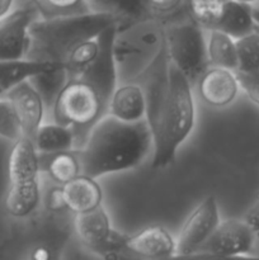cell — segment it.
<instances>
[{
	"instance_id": "12",
	"label": "cell",
	"mask_w": 259,
	"mask_h": 260,
	"mask_svg": "<svg viewBox=\"0 0 259 260\" xmlns=\"http://www.w3.org/2000/svg\"><path fill=\"white\" fill-rule=\"evenodd\" d=\"M40 18L32 2L13 10L0 20V60L25 57L29 42V28Z\"/></svg>"
},
{
	"instance_id": "7",
	"label": "cell",
	"mask_w": 259,
	"mask_h": 260,
	"mask_svg": "<svg viewBox=\"0 0 259 260\" xmlns=\"http://www.w3.org/2000/svg\"><path fill=\"white\" fill-rule=\"evenodd\" d=\"M165 45L173 65L196 85L210 68L206 48V29L188 14L165 23Z\"/></svg>"
},
{
	"instance_id": "26",
	"label": "cell",
	"mask_w": 259,
	"mask_h": 260,
	"mask_svg": "<svg viewBox=\"0 0 259 260\" xmlns=\"http://www.w3.org/2000/svg\"><path fill=\"white\" fill-rule=\"evenodd\" d=\"M225 0H185L188 15L205 29L215 28Z\"/></svg>"
},
{
	"instance_id": "34",
	"label": "cell",
	"mask_w": 259,
	"mask_h": 260,
	"mask_svg": "<svg viewBox=\"0 0 259 260\" xmlns=\"http://www.w3.org/2000/svg\"><path fill=\"white\" fill-rule=\"evenodd\" d=\"M248 221L250 222V225L253 226L254 230H255L256 236H259V217H256V216L254 215H250L248 217Z\"/></svg>"
},
{
	"instance_id": "10",
	"label": "cell",
	"mask_w": 259,
	"mask_h": 260,
	"mask_svg": "<svg viewBox=\"0 0 259 260\" xmlns=\"http://www.w3.org/2000/svg\"><path fill=\"white\" fill-rule=\"evenodd\" d=\"M255 238V230L248 220L230 218L220 221L195 255L213 258L243 256L253 249Z\"/></svg>"
},
{
	"instance_id": "14",
	"label": "cell",
	"mask_w": 259,
	"mask_h": 260,
	"mask_svg": "<svg viewBox=\"0 0 259 260\" xmlns=\"http://www.w3.org/2000/svg\"><path fill=\"white\" fill-rule=\"evenodd\" d=\"M123 251L136 258L168 259L175 256L177 243L167 229L155 225L135 235H124Z\"/></svg>"
},
{
	"instance_id": "16",
	"label": "cell",
	"mask_w": 259,
	"mask_h": 260,
	"mask_svg": "<svg viewBox=\"0 0 259 260\" xmlns=\"http://www.w3.org/2000/svg\"><path fill=\"white\" fill-rule=\"evenodd\" d=\"M65 210L71 213L86 212L102 205L103 193L95 178L80 174L66 184L60 185Z\"/></svg>"
},
{
	"instance_id": "21",
	"label": "cell",
	"mask_w": 259,
	"mask_h": 260,
	"mask_svg": "<svg viewBox=\"0 0 259 260\" xmlns=\"http://www.w3.org/2000/svg\"><path fill=\"white\" fill-rule=\"evenodd\" d=\"M86 4L90 12L104 13L118 19L119 25L151 17L146 0H86Z\"/></svg>"
},
{
	"instance_id": "35",
	"label": "cell",
	"mask_w": 259,
	"mask_h": 260,
	"mask_svg": "<svg viewBox=\"0 0 259 260\" xmlns=\"http://www.w3.org/2000/svg\"><path fill=\"white\" fill-rule=\"evenodd\" d=\"M239 2L248 3V4H259V0H239Z\"/></svg>"
},
{
	"instance_id": "11",
	"label": "cell",
	"mask_w": 259,
	"mask_h": 260,
	"mask_svg": "<svg viewBox=\"0 0 259 260\" xmlns=\"http://www.w3.org/2000/svg\"><path fill=\"white\" fill-rule=\"evenodd\" d=\"M217 201L210 194L203 198L183 223L177 240L175 256H193L220 222Z\"/></svg>"
},
{
	"instance_id": "9",
	"label": "cell",
	"mask_w": 259,
	"mask_h": 260,
	"mask_svg": "<svg viewBox=\"0 0 259 260\" xmlns=\"http://www.w3.org/2000/svg\"><path fill=\"white\" fill-rule=\"evenodd\" d=\"M74 230L86 249L102 254L106 258H124V235L114 231L103 206L86 212L76 213Z\"/></svg>"
},
{
	"instance_id": "19",
	"label": "cell",
	"mask_w": 259,
	"mask_h": 260,
	"mask_svg": "<svg viewBox=\"0 0 259 260\" xmlns=\"http://www.w3.org/2000/svg\"><path fill=\"white\" fill-rule=\"evenodd\" d=\"M57 65L56 62L33 60L29 57L0 60V96L32 76Z\"/></svg>"
},
{
	"instance_id": "8",
	"label": "cell",
	"mask_w": 259,
	"mask_h": 260,
	"mask_svg": "<svg viewBox=\"0 0 259 260\" xmlns=\"http://www.w3.org/2000/svg\"><path fill=\"white\" fill-rule=\"evenodd\" d=\"M170 61L167 45L161 48L151 65L136 80L144 93L146 121L151 129L154 142L159 137L170 95Z\"/></svg>"
},
{
	"instance_id": "3",
	"label": "cell",
	"mask_w": 259,
	"mask_h": 260,
	"mask_svg": "<svg viewBox=\"0 0 259 260\" xmlns=\"http://www.w3.org/2000/svg\"><path fill=\"white\" fill-rule=\"evenodd\" d=\"M165 45V24L155 17L117 27L113 57L118 84L136 81Z\"/></svg>"
},
{
	"instance_id": "28",
	"label": "cell",
	"mask_w": 259,
	"mask_h": 260,
	"mask_svg": "<svg viewBox=\"0 0 259 260\" xmlns=\"http://www.w3.org/2000/svg\"><path fill=\"white\" fill-rule=\"evenodd\" d=\"M99 52L98 36L91 40L84 41L73 48L66 58L65 66L69 71V78L78 75L86 66L90 65Z\"/></svg>"
},
{
	"instance_id": "32",
	"label": "cell",
	"mask_w": 259,
	"mask_h": 260,
	"mask_svg": "<svg viewBox=\"0 0 259 260\" xmlns=\"http://www.w3.org/2000/svg\"><path fill=\"white\" fill-rule=\"evenodd\" d=\"M29 258L35 259V260L51 259V258H53L52 250H51V249H48V246L38 245L33 249L32 253H30V255H29Z\"/></svg>"
},
{
	"instance_id": "15",
	"label": "cell",
	"mask_w": 259,
	"mask_h": 260,
	"mask_svg": "<svg viewBox=\"0 0 259 260\" xmlns=\"http://www.w3.org/2000/svg\"><path fill=\"white\" fill-rule=\"evenodd\" d=\"M196 84L201 99L216 108L233 103L240 89L235 71L217 66H210Z\"/></svg>"
},
{
	"instance_id": "18",
	"label": "cell",
	"mask_w": 259,
	"mask_h": 260,
	"mask_svg": "<svg viewBox=\"0 0 259 260\" xmlns=\"http://www.w3.org/2000/svg\"><path fill=\"white\" fill-rule=\"evenodd\" d=\"M215 29L226 33L234 40L244 37L255 30L256 22L253 4L239 0H225Z\"/></svg>"
},
{
	"instance_id": "5",
	"label": "cell",
	"mask_w": 259,
	"mask_h": 260,
	"mask_svg": "<svg viewBox=\"0 0 259 260\" xmlns=\"http://www.w3.org/2000/svg\"><path fill=\"white\" fill-rule=\"evenodd\" d=\"M109 101L111 98L84 75L70 76L52 107L53 121L73 129L75 149H79L94 124L108 113Z\"/></svg>"
},
{
	"instance_id": "13",
	"label": "cell",
	"mask_w": 259,
	"mask_h": 260,
	"mask_svg": "<svg viewBox=\"0 0 259 260\" xmlns=\"http://www.w3.org/2000/svg\"><path fill=\"white\" fill-rule=\"evenodd\" d=\"M3 96L12 104L22 127L23 136L32 140L38 127L43 123L46 111V106L38 91L33 88L29 80H25Z\"/></svg>"
},
{
	"instance_id": "1",
	"label": "cell",
	"mask_w": 259,
	"mask_h": 260,
	"mask_svg": "<svg viewBox=\"0 0 259 260\" xmlns=\"http://www.w3.org/2000/svg\"><path fill=\"white\" fill-rule=\"evenodd\" d=\"M75 150L81 174L98 179L139 167L154 150V139L146 119L130 123L107 113Z\"/></svg>"
},
{
	"instance_id": "20",
	"label": "cell",
	"mask_w": 259,
	"mask_h": 260,
	"mask_svg": "<svg viewBox=\"0 0 259 260\" xmlns=\"http://www.w3.org/2000/svg\"><path fill=\"white\" fill-rule=\"evenodd\" d=\"M41 170L58 185H63L81 174V165L75 149L53 154H40Z\"/></svg>"
},
{
	"instance_id": "27",
	"label": "cell",
	"mask_w": 259,
	"mask_h": 260,
	"mask_svg": "<svg viewBox=\"0 0 259 260\" xmlns=\"http://www.w3.org/2000/svg\"><path fill=\"white\" fill-rule=\"evenodd\" d=\"M41 18L66 17L90 12L86 0H30Z\"/></svg>"
},
{
	"instance_id": "17",
	"label": "cell",
	"mask_w": 259,
	"mask_h": 260,
	"mask_svg": "<svg viewBox=\"0 0 259 260\" xmlns=\"http://www.w3.org/2000/svg\"><path fill=\"white\" fill-rule=\"evenodd\" d=\"M108 114L130 123L146 119V106L140 84L136 81L118 84L109 101Z\"/></svg>"
},
{
	"instance_id": "22",
	"label": "cell",
	"mask_w": 259,
	"mask_h": 260,
	"mask_svg": "<svg viewBox=\"0 0 259 260\" xmlns=\"http://www.w3.org/2000/svg\"><path fill=\"white\" fill-rule=\"evenodd\" d=\"M38 154H53L75 149V136L73 129L57 123H42L32 139Z\"/></svg>"
},
{
	"instance_id": "24",
	"label": "cell",
	"mask_w": 259,
	"mask_h": 260,
	"mask_svg": "<svg viewBox=\"0 0 259 260\" xmlns=\"http://www.w3.org/2000/svg\"><path fill=\"white\" fill-rule=\"evenodd\" d=\"M69 80V71L63 63H57L29 79V83L38 91L46 108L52 109L56 98Z\"/></svg>"
},
{
	"instance_id": "4",
	"label": "cell",
	"mask_w": 259,
	"mask_h": 260,
	"mask_svg": "<svg viewBox=\"0 0 259 260\" xmlns=\"http://www.w3.org/2000/svg\"><path fill=\"white\" fill-rule=\"evenodd\" d=\"M193 85L174 65H170V95L159 137L154 142L152 169H163L177 157L178 149L195 127Z\"/></svg>"
},
{
	"instance_id": "29",
	"label": "cell",
	"mask_w": 259,
	"mask_h": 260,
	"mask_svg": "<svg viewBox=\"0 0 259 260\" xmlns=\"http://www.w3.org/2000/svg\"><path fill=\"white\" fill-rule=\"evenodd\" d=\"M0 137L13 142L23 137L17 114L10 102L4 96H0Z\"/></svg>"
},
{
	"instance_id": "31",
	"label": "cell",
	"mask_w": 259,
	"mask_h": 260,
	"mask_svg": "<svg viewBox=\"0 0 259 260\" xmlns=\"http://www.w3.org/2000/svg\"><path fill=\"white\" fill-rule=\"evenodd\" d=\"M236 76H238L241 90L254 104L259 107V71L253 74L236 73Z\"/></svg>"
},
{
	"instance_id": "2",
	"label": "cell",
	"mask_w": 259,
	"mask_h": 260,
	"mask_svg": "<svg viewBox=\"0 0 259 260\" xmlns=\"http://www.w3.org/2000/svg\"><path fill=\"white\" fill-rule=\"evenodd\" d=\"M119 25L109 14L86 12L56 18H38L29 28V42L25 57L47 62L63 63L74 47L95 38L106 28Z\"/></svg>"
},
{
	"instance_id": "36",
	"label": "cell",
	"mask_w": 259,
	"mask_h": 260,
	"mask_svg": "<svg viewBox=\"0 0 259 260\" xmlns=\"http://www.w3.org/2000/svg\"><path fill=\"white\" fill-rule=\"evenodd\" d=\"M253 215L256 216V217H259V205H258V208H256V212H254Z\"/></svg>"
},
{
	"instance_id": "6",
	"label": "cell",
	"mask_w": 259,
	"mask_h": 260,
	"mask_svg": "<svg viewBox=\"0 0 259 260\" xmlns=\"http://www.w3.org/2000/svg\"><path fill=\"white\" fill-rule=\"evenodd\" d=\"M40 154L28 137L14 141L8 159V188L5 210L12 217L24 218L37 208L41 200Z\"/></svg>"
},
{
	"instance_id": "30",
	"label": "cell",
	"mask_w": 259,
	"mask_h": 260,
	"mask_svg": "<svg viewBox=\"0 0 259 260\" xmlns=\"http://www.w3.org/2000/svg\"><path fill=\"white\" fill-rule=\"evenodd\" d=\"M184 3L185 0H146L151 17L159 18L164 24L188 14Z\"/></svg>"
},
{
	"instance_id": "33",
	"label": "cell",
	"mask_w": 259,
	"mask_h": 260,
	"mask_svg": "<svg viewBox=\"0 0 259 260\" xmlns=\"http://www.w3.org/2000/svg\"><path fill=\"white\" fill-rule=\"evenodd\" d=\"M14 2L15 0H0V20L12 12Z\"/></svg>"
},
{
	"instance_id": "23",
	"label": "cell",
	"mask_w": 259,
	"mask_h": 260,
	"mask_svg": "<svg viewBox=\"0 0 259 260\" xmlns=\"http://www.w3.org/2000/svg\"><path fill=\"white\" fill-rule=\"evenodd\" d=\"M206 48L210 66L236 71L238 55L235 40L218 29H206Z\"/></svg>"
},
{
	"instance_id": "25",
	"label": "cell",
	"mask_w": 259,
	"mask_h": 260,
	"mask_svg": "<svg viewBox=\"0 0 259 260\" xmlns=\"http://www.w3.org/2000/svg\"><path fill=\"white\" fill-rule=\"evenodd\" d=\"M238 68L236 73L253 74L259 71V29L235 40Z\"/></svg>"
}]
</instances>
